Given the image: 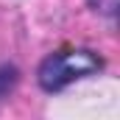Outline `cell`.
Segmentation results:
<instances>
[{"label": "cell", "instance_id": "cell-3", "mask_svg": "<svg viewBox=\"0 0 120 120\" xmlns=\"http://www.w3.org/2000/svg\"><path fill=\"white\" fill-rule=\"evenodd\" d=\"M87 3L92 11L106 14V17H115V11H117V0H87Z\"/></svg>", "mask_w": 120, "mask_h": 120}, {"label": "cell", "instance_id": "cell-2", "mask_svg": "<svg viewBox=\"0 0 120 120\" xmlns=\"http://www.w3.org/2000/svg\"><path fill=\"white\" fill-rule=\"evenodd\" d=\"M17 81H20V70L14 64H0V101L17 87Z\"/></svg>", "mask_w": 120, "mask_h": 120}, {"label": "cell", "instance_id": "cell-1", "mask_svg": "<svg viewBox=\"0 0 120 120\" xmlns=\"http://www.w3.org/2000/svg\"><path fill=\"white\" fill-rule=\"evenodd\" d=\"M103 70V59L90 48H73V50H56L39 64L36 81L45 92H61L64 87L90 78Z\"/></svg>", "mask_w": 120, "mask_h": 120}]
</instances>
